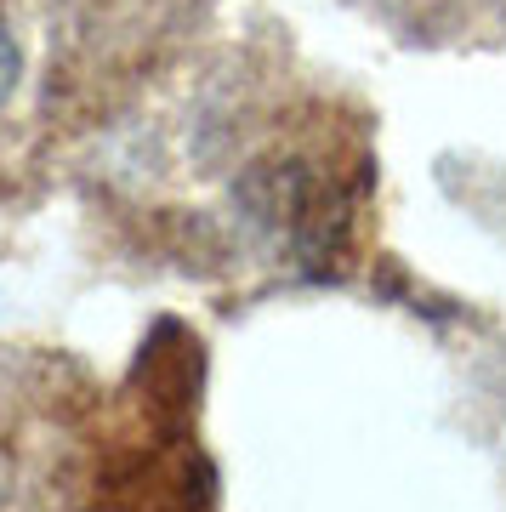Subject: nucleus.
Returning <instances> with one entry per match:
<instances>
[{"label":"nucleus","instance_id":"obj_1","mask_svg":"<svg viewBox=\"0 0 506 512\" xmlns=\"http://www.w3.org/2000/svg\"><path fill=\"white\" fill-rule=\"evenodd\" d=\"M12 86H18V46H12V35L0 29V103H6Z\"/></svg>","mask_w":506,"mask_h":512}]
</instances>
